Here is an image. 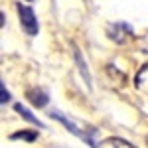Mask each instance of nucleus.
<instances>
[{
  "label": "nucleus",
  "mask_w": 148,
  "mask_h": 148,
  "mask_svg": "<svg viewBox=\"0 0 148 148\" xmlns=\"http://www.w3.org/2000/svg\"><path fill=\"white\" fill-rule=\"evenodd\" d=\"M18 16H20V22H22V28L26 30V34H38V20H36V14L30 6L18 4Z\"/></svg>",
  "instance_id": "obj_1"
},
{
  "label": "nucleus",
  "mask_w": 148,
  "mask_h": 148,
  "mask_svg": "<svg viewBox=\"0 0 148 148\" xmlns=\"http://www.w3.org/2000/svg\"><path fill=\"white\" fill-rule=\"evenodd\" d=\"M134 83H136V89L144 97H148V63L144 67H140V71L136 73V77H134Z\"/></svg>",
  "instance_id": "obj_2"
},
{
  "label": "nucleus",
  "mask_w": 148,
  "mask_h": 148,
  "mask_svg": "<svg viewBox=\"0 0 148 148\" xmlns=\"http://www.w3.org/2000/svg\"><path fill=\"white\" fill-rule=\"evenodd\" d=\"M28 99L36 107H46L47 105V93L44 89H30L28 91Z\"/></svg>",
  "instance_id": "obj_3"
},
{
  "label": "nucleus",
  "mask_w": 148,
  "mask_h": 148,
  "mask_svg": "<svg viewBox=\"0 0 148 148\" xmlns=\"http://www.w3.org/2000/svg\"><path fill=\"white\" fill-rule=\"evenodd\" d=\"M95 148H136V146H132L130 142H126L123 138H105Z\"/></svg>",
  "instance_id": "obj_4"
},
{
  "label": "nucleus",
  "mask_w": 148,
  "mask_h": 148,
  "mask_svg": "<svg viewBox=\"0 0 148 148\" xmlns=\"http://www.w3.org/2000/svg\"><path fill=\"white\" fill-rule=\"evenodd\" d=\"M123 32H125V34H130V28H128L126 24H116V26H113V30H109V36L113 38L114 42H123V40H125Z\"/></svg>",
  "instance_id": "obj_5"
},
{
  "label": "nucleus",
  "mask_w": 148,
  "mask_h": 148,
  "mask_svg": "<svg viewBox=\"0 0 148 148\" xmlns=\"http://www.w3.org/2000/svg\"><path fill=\"white\" fill-rule=\"evenodd\" d=\"M14 109H16V113L20 114V116H24L26 121H30V123H34V125H38V126H44L40 121H38V119H36V114H32L28 109H26V107H22V105H16Z\"/></svg>",
  "instance_id": "obj_6"
},
{
  "label": "nucleus",
  "mask_w": 148,
  "mask_h": 148,
  "mask_svg": "<svg viewBox=\"0 0 148 148\" xmlns=\"http://www.w3.org/2000/svg\"><path fill=\"white\" fill-rule=\"evenodd\" d=\"M10 138H14V140H16V138H24V140H28V142H34L36 138H38V134L32 132V130H22V132H14Z\"/></svg>",
  "instance_id": "obj_7"
},
{
  "label": "nucleus",
  "mask_w": 148,
  "mask_h": 148,
  "mask_svg": "<svg viewBox=\"0 0 148 148\" xmlns=\"http://www.w3.org/2000/svg\"><path fill=\"white\" fill-rule=\"evenodd\" d=\"M10 101V93H8V89L4 87V83H2V87H0V103L4 105V103Z\"/></svg>",
  "instance_id": "obj_8"
}]
</instances>
